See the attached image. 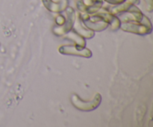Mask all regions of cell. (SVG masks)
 I'll return each instance as SVG.
<instances>
[{
	"label": "cell",
	"instance_id": "1",
	"mask_svg": "<svg viewBox=\"0 0 153 127\" xmlns=\"http://www.w3.org/2000/svg\"><path fill=\"white\" fill-rule=\"evenodd\" d=\"M71 102L76 108L81 111L94 110L101 102V95L100 94H97L94 99L91 101H84L79 98L78 95L73 94L71 97Z\"/></svg>",
	"mask_w": 153,
	"mask_h": 127
},
{
	"label": "cell",
	"instance_id": "2",
	"mask_svg": "<svg viewBox=\"0 0 153 127\" xmlns=\"http://www.w3.org/2000/svg\"><path fill=\"white\" fill-rule=\"evenodd\" d=\"M122 28L124 31L128 32L135 33L137 34H146L152 31V25L147 18L145 19V21L140 22H130V23H123Z\"/></svg>",
	"mask_w": 153,
	"mask_h": 127
},
{
	"label": "cell",
	"instance_id": "3",
	"mask_svg": "<svg viewBox=\"0 0 153 127\" xmlns=\"http://www.w3.org/2000/svg\"><path fill=\"white\" fill-rule=\"evenodd\" d=\"M59 51L61 53L65 54V55H80V56L87 57V58H89L92 55V53L89 49L81 47V46L79 47V46H61L59 48Z\"/></svg>",
	"mask_w": 153,
	"mask_h": 127
},
{
	"label": "cell",
	"instance_id": "4",
	"mask_svg": "<svg viewBox=\"0 0 153 127\" xmlns=\"http://www.w3.org/2000/svg\"><path fill=\"white\" fill-rule=\"evenodd\" d=\"M84 23L86 25L87 27H88L89 28L93 30H95V31H102V30L105 29L108 26V24L105 22H99V21H94V22H91V21H88L87 19H84Z\"/></svg>",
	"mask_w": 153,
	"mask_h": 127
}]
</instances>
